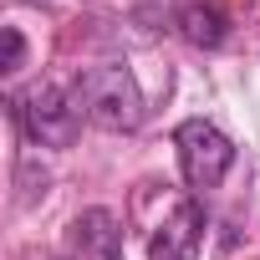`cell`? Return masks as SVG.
Instances as JSON below:
<instances>
[{
    "label": "cell",
    "instance_id": "cell-6",
    "mask_svg": "<svg viewBox=\"0 0 260 260\" xmlns=\"http://www.w3.org/2000/svg\"><path fill=\"white\" fill-rule=\"evenodd\" d=\"M179 31H184L194 46L214 51V46L224 41V16H219L214 6H184V11H179Z\"/></svg>",
    "mask_w": 260,
    "mask_h": 260
},
{
    "label": "cell",
    "instance_id": "cell-2",
    "mask_svg": "<svg viewBox=\"0 0 260 260\" xmlns=\"http://www.w3.org/2000/svg\"><path fill=\"white\" fill-rule=\"evenodd\" d=\"M11 117L26 133V143H36V148H72L77 133H82V112H77L72 92L56 87V82H36V87L16 92Z\"/></svg>",
    "mask_w": 260,
    "mask_h": 260
},
{
    "label": "cell",
    "instance_id": "cell-4",
    "mask_svg": "<svg viewBox=\"0 0 260 260\" xmlns=\"http://www.w3.org/2000/svg\"><path fill=\"white\" fill-rule=\"evenodd\" d=\"M204 240V204L199 199H179L174 214L153 230L148 240V260H194Z\"/></svg>",
    "mask_w": 260,
    "mask_h": 260
},
{
    "label": "cell",
    "instance_id": "cell-3",
    "mask_svg": "<svg viewBox=\"0 0 260 260\" xmlns=\"http://www.w3.org/2000/svg\"><path fill=\"white\" fill-rule=\"evenodd\" d=\"M174 148H179L184 184H189L194 194L219 189V179H224V174H230V164H235V143L219 133L214 122H204V117H189V122H179V127H174Z\"/></svg>",
    "mask_w": 260,
    "mask_h": 260
},
{
    "label": "cell",
    "instance_id": "cell-1",
    "mask_svg": "<svg viewBox=\"0 0 260 260\" xmlns=\"http://www.w3.org/2000/svg\"><path fill=\"white\" fill-rule=\"evenodd\" d=\"M72 102L87 122H97L102 133H133L143 122V92L122 61H97L87 72H77L72 82Z\"/></svg>",
    "mask_w": 260,
    "mask_h": 260
},
{
    "label": "cell",
    "instance_id": "cell-5",
    "mask_svg": "<svg viewBox=\"0 0 260 260\" xmlns=\"http://www.w3.org/2000/svg\"><path fill=\"white\" fill-rule=\"evenodd\" d=\"M67 250L72 260H122V230L112 209H82L67 224Z\"/></svg>",
    "mask_w": 260,
    "mask_h": 260
},
{
    "label": "cell",
    "instance_id": "cell-7",
    "mask_svg": "<svg viewBox=\"0 0 260 260\" xmlns=\"http://www.w3.org/2000/svg\"><path fill=\"white\" fill-rule=\"evenodd\" d=\"M21 56H26V41H21L16 26H6V61H0V67H6V72H21Z\"/></svg>",
    "mask_w": 260,
    "mask_h": 260
}]
</instances>
